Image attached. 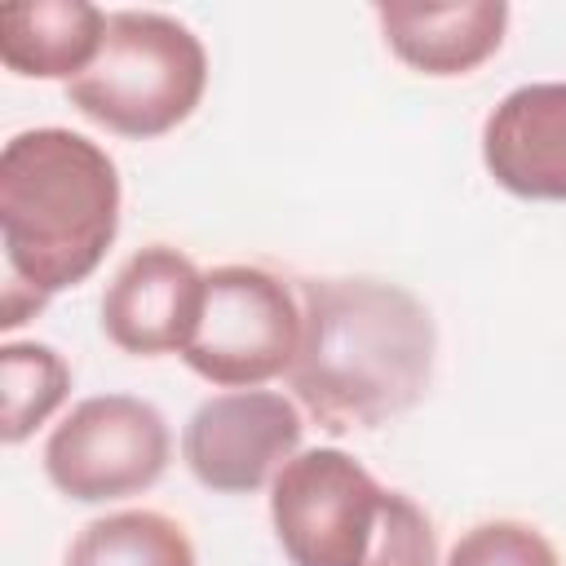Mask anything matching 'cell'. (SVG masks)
I'll return each mask as SVG.
<instances>
[{"instance_id": "obj_5", "label": "cell", "mask_w": 566, "mask_h": 566, "mask_svg": "<svg viewBox=\"0 0 566 566\" xmlns=\"http://www.w3.org/2000/svg\"><path fill=\"white\" fill-rule=\"evenodd\" d=\"M385 486L340 447H314L292 455L270 486V522L292 566H363L380 513Z\"/></svg>"}, {"instance_id": "obj_14", "label": "cell", "mask_w": 566, "mask_h": 566, "mask_svg": "<svg viewBox=\"0 0 566 566\" xmlns=\"http://www.w3.org/2000/svg\"><path fill=\"white\" fill-rule=\"evenodd\" d=\"M447 566H562V562H557V548L535 526L500 517L464 531Z\"/></svg>"}, {"instance_id": "obj_4", "label": "cell", "mask_w": 566, "mask_h": 566, "mask_svg": "<svg viewBox=\"0 0 566 566\" xmlns=\"http://www.w3.org/2000/svg\"><path fill=\"white\" fill-rule=\"evenodd\" d=\"M301 305L261 265H217L203 274V310L181 363L221 389H256L292 371Z\"/></svg>"}, {"instance_id": "obj_9", "label": "cell", "mask_w": 566, "mask_h": 566, "mask_svg": "<svg viewBox=\"0 0 566 566\" xmlns=\"http://www.w3.org/2000/svg\"><path fill=\"white\" fill-rule=\"evenodd\" d=\"M482 164L517 199L566 203V80L513 88L482 124Z\"/></svg>"}, {"instance_id": "obj_8", "label": "cell", "mask_w": 566, "mask_h": 566, "mask_svg": "<svg viewBox=\"0 0 566 566\" xmlns=\"http://www.w3.org/2000/svg\"><path fill=\"white\" fill-rule=\"evenodd\" d=\"M203 310V274L168 243L133 252L102 292V332L137 358L181 354Z\"/></svg>"}, {"instance_id": "obj_13", "label": "cell", "mask_w": 566, "mask_h": 566, "mask_svg": "<svg viewBox=\"0 0 566 566\" xmlns=\"http://www.w3.org/2000/svg\"><path fill=\"white\" fill-rule=\"evenodd\" d=\"M0 389H4V416L0 438L18 447L31 438L71 394V367L53 345L40 340H9L0 349Z\"/></svg>"}, {"instance_id": "obj_10", "label": "cell", "mask_w": 566, "mask_h": 566, "mask_svg": "<svg viewBox=\"0 0 566 566\" xmlns=\"http://www.w3.org/2000/svg\"><path fill=\"white\" fill-rule=\"evenodd\" d=\"M385 44L398 62L420 75H469L500 44L509 27L504 0H460V4H376Z\"/></svg>"}, {"instance_id": "obj_2", "label": "cell", "mask_w": 566, "mask_h": 566, "mask_svg": "<svg viewBox=\"0 0 566 566\" xmlns=\"http://www.w3.org/2000/svg\"><path fill=\"white\" fill-rule=\"evenodd\" d=\"M119 234L115 159L71 128H27L0 150V239L9 279L35 296L84 283Z\"/></svg>"}, {"instance_id": "obj_11", "label": "cell", "mask_w": 566, "mask_h": 566, "mask_svg": "<svg viewBox=\"0 0 566 566\" xmlns=\"http://www.w3.org/2000/svg\"><path fill=\"white\" fill-rule=\"evenodd\" d=\"M106 18L88 0H31L0 9V62L27 80H80L106 35Z\"/></svg>"}, {"instance_id": "obj_12", "label": "cell", "mask_w": 566, "mask_h": 566, "mask_svg": "<svg viewBox=\"0 0 566 566\" xmlns=\"http://www.w3.org/2000/svg\"><path fill=\"white\" fill-rule=\"evenodd\" d=\"M66 566H199L181 522L155 509L93 517L66 548Z\"/></svg>"}, {"instance_id": "obj_1", "label": "cell", "mask_w": 566, "mask_h": 566, "mask_svg": "<svg viewBox=\"0 0 566 566\" xmlns=\"http://www.w3.org/2000/svg\"><path fill=\"white\" fill-rule=\"evenodd\" d=\"M433 349V318L407 287L385 279H305L301 345L287 380L323 429H376L424 398Z\"/></svg>"}, {"instance_id": "obj_6", "label": "cell", "mask_w": 566, "mask_h": 566, "mask_svg": "<svg viewBox=\"0 0 566 566\" xmlns=\"http://www.w3.org/2000/svg\"><path fill=\"white\" fill-rule=\"evenodd\" d=\"M172 455L168 420L133 394H97L71 407L44 442V478L80 504L150 491Z\"/></svg>"}, {"instance_id": "obj_15", "label": "cell", "mask_w": 566, "mask_h": 566, "mask_svg": "<svg viewBox=\"0 0 566 566\" xmlns=\"http://www.w3.org/2000/svg\"><path fill=\"white\" fill-rule=\"evenodd\" d=\"M363 566H438L433 522L402 491L385 495V513H380V526H376V539H371Z\"/></svg>"}, {"instance_id": "obj_3", "label": "cell", "mask_w": 566, "mask_h": 566, "mask_svg": "<svg viewBox=\"0 0 566 566\" xmlns=\"http://www.w3.org/2000/svg\"><path fill=\"white\" fill-rule=\"evenodd\" d=\"M208 88V53L199 35L150 9L106 18L93 66L66 84V102L106 133L150 142L186 124Z\"/></svg>"}, {"instance_id": "obj_7", "label": "cell", "mask_w": 566, "mask_h": 566, "mask_svg": "<svg viewBox=\"0 0 566 566\" xmlns=\"http://www.w3.org/2000/svg\"><path fill=\"white\" fill-rule=\"evenodd\" d=\"M301 433V411L283 394L230 389L195 407L181 429V460L199 486L252 495L296 455Z\"/></svg>"}]
</instances>
